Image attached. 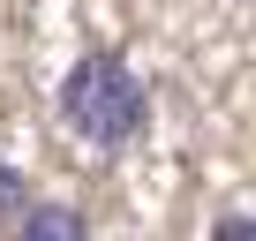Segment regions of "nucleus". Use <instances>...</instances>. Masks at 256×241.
<instances>
[{"instance_id":"f257e3e1","label":"nucleus","mask_w":256,"mask_h":241,"mask_svg":"<svg viewBox=\"0 0 256 241\" xmlns=\"http://www.w3.org/2000/svg\"><path fill=\"white\" fill-rule=\"evenodd\" d=\"M60 120H68L90 151H120V144L144 136L151 90H144V76L128 68L120 53H83L68 68V83H60Z\"/></svg>"},{"instance_id":"20e7f679","label":"nucleus","mask_w":256,"mask_h":241,"mask_svg":"<svg viewBox=\"0 0 256 241\" xmlns=\"http://www.w3.org/2000/svg\"><path fill=\"white\" fill-rule=\"evenodd\" d=\"M211 241H256V218H248V211H234V218H218V226H211Z\"/></svg>"},{"instance_id":"f03ea898","label":"nucleus","mask_w":256,"mask_h":241,"mask_svg":"<svg viewBox=\"0 0 256 241\" xmlns=\"http://www.w3.org/2000/svg\"><path fill=\"white\" fill-rule=\"evenodd\" d=\"M16 241H90V218L76 204H30L16 218Z\"/></svg>"},{"instance_id":"7ed1b4c3","label":"nucleus","mask_w":256,"mask_h":241,"mask_svg":"<svg viewBox=\"0 0 256 241\" xmlns=\"http://www.w3.org/2000/svg\"><path fill=\"white\" fill-rule=\"evenodd\" d=\"M23 211H30V181H23V166H16V158H0V226L23 218Z\"/></svg>"}]
</instances>
